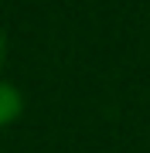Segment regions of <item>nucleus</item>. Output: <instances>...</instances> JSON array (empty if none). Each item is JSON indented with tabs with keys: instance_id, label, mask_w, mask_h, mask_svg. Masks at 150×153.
Returning <instances> with one entry per match:
<instances>
[{
	"instance_id": "obj_2",
	"label": "nucleus",
	"mask_w": 150,
	"mask_h": 153,
	"mask_svg": "<svg viewBox=\"0 0 150 153\" xmlns=\"http://www.w3.org/2000/svg\"><path fill=\"white\" fill-rule=\"evenodd\" d=\"M0 58H4V34H0Z\"/></svg>"
},
{
	"instance_id": "obj_1",
	"label": "nucleus",
	"mask_w": 150,
	"mask_h": 153,
	"mask_svg": "<svg viewBox=\"0 0 150 153\" xmlns=\"http://www.w3.org/2000/svg\"><path fill=\"white\" fill-rule=\"evenodd\" d=\"M21 109H24L21 92H17L10 82H0V129H4V126H10L17 116H21Z\"/></svg>"
}]
</instances>
